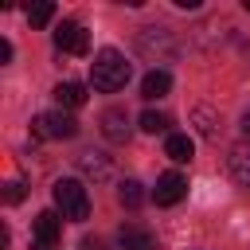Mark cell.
Masks as SVG:
<instances>
[{
    "mask_svg": "<svg viewBox=\"0 0 250 250\" xmlns=\"http://www.w3.org/2000/svg\"><path fill=\"white\" fill-rule=\"evenodd\" d=\"M129 74H133V66H129V59H125L117 47H102V51L94 55V62H90V82H94V90H102V94L121 90V86L129 82Z\"/></svg>",
    "mask_w": 250,
    "mask_h": 250,
    "instance_id": "6da1fadb",
    "label": "cell"
},
{
    "mask_svg": "<svg viewBox=\"0 0 250 250\" xmlns=\"http://www.w3.org/2000/svg\"><path fill=\"white\" fill-rule=\"evenodd\" d=\"M51 195H55V207L62 211V219H70V223L90 219V195H86V188L78 180H70V176L66 180H55Z\"/></svg>",
    "mask_w": 250,
    "mask_h": 250,
    "instance_id": "7a4b0ae2",
    "label": "cell"
},
{
    "mask_svg": "<svg viewBox=\"0 0 250 250\" xmlns=\"http://www.w3.org/2000/svg\"><path fill=\"white\" fill-rule=\"evenodd\" d=\"M31 137H39V141H70V137H78V121H74L66 109L39 113V117L31 121Z\"/></svg>",
    "mask_w": 250,
    "mask_h": 250,
    "instance_id": "3957f363",
    "label": "cell"
},
{
    "mask_svg": "<svg viewBox=\"0 0 250 250\" xmlns=\"http://www.w3.org/2000/svg\"><path fill=\"white\" fill-rule=\"evenodd\" d=\"M55 47L66 51V55H86L90 51V35H86V27L78 20H62L55 27Z\"/></svg>",
    "mask_w": 250,
    "mask_h": 250,
    "instance_id": "277c9868",
    "label": "cell"
},
{
    "mask_svg": "<svg viewBox=\"0 0 250 250\" xmlns=\"http://www.w3.org/2000/svg\"><path fill=\"white\" fill-rule=\"evenodd\" d=\"M184 195H188V176H180V172H164V176L156 180V188H152L156 207H172V203H180Z\"/></svg>",
    "mask_w": 250,
    "mask_h": 250,
    "instance_id": "5b68a950",
    "label": "cell"
},
{
    "mask_svg": "<svg viewBox=\"0 0 250 250\" xmlns=\"http://www.w3.org/2000/svg\"><path fill=\"white\" fill-rule=\"evenodd\" d=\"M78 172H82L86 180H94V184H105V180H109V172H113V164H109V156H105V152H94V148H90V152H82V156H78Z\"/></svg>",
    "mask_w": 250,
    "mask_h": 250,
    "instance_id": "8992f818",
    "label": "cell"
},
{
    "mask_svg": "<svg viewBox=\"0 0 250 250\" xmlns=\"http://www.w3.org/2000/svg\"><path fill=\"white\" fill-rule=\"evenodd\" d=\"M102 133H105V141H113V145H125L129 141V117H125V109H105L102 113Z\"/></svg>",
    "mask_w": 250,
    "mask_h": 250,
    "instance_id": "52a82bcc",
    "label": "cell"
},
{
    "mask_svg": "<svg viewBox=\"0 0 250 250\" xmlns=\"http://www.w3.org/2000/svg\"><path fill=\"white\" fill-rule=\"evenodd\" d=\"M227 164H230L234 184H238V188H250V141H238V145L230 148Z\"/></svg>",
    "mask_w": 250,
    "mask_h": 250,
    "instance_id": "ba28073f",
    "label": "cell"
},
{
    "mask_svg": "<svg viewBox=\"0 0 250 250\" xmlns=\"http://www.w3.org/2000/svg\"><path fill=\"white\" fill-rule=\"evenodd\" d=\"M59 230H62V219H59L55 211H39V215H35V223H31L35 242H47V246H55V242H59Z\"/></svg>",
    "mask_w": 250,
    "mask_h": 250,
    "instance_id": "9c48e42d",
    "label": "cell"
},
{
    "mask_svg": "<svg viewBox=\"0 0 250 250\" xmlns=\"http://www.w3.org/2000/svg\"><path fill=\"white\" fill-rule=\"evenodd\" d=\"M117 246H121V250H160L156 234H152V230H141V227H121Z\"/></svg>",
    "mask_w": 250,
    "mask_h": 250,
    "instance_id": "30bf717a",
    "label": "cell"
},
{
    "mask_svg": "<svg viewBox=\"0 0 250 250\" xmlns=\"http://www.w3.org/2000/svg\"><path fill=\"white\" fill-rule=\"evenodd\" d=\"M164 152H168V160H176V164H188V160L195 156V141H191L188 133H168V141H164Z\"/></svg>",
    "mask_w": 250,
    "mask_h": 250,
    "instance_id": "8fae6325",
    "label": "cell"
},
{
    "mask_svg": "<svg viewBox=\"0 0 250 250\" xmlns=\"http://www.w3.org/2000/svg\"><path fill=\"white\" fill-rule=\"evenodd\" d=\"M55 102H59V109H78V105H86V86L82 82H59Z\"/></svg>",
    "mask_w": 250,
    "mask_h": 250,
    "instance_id": "7c38bea8",
    "label": "cell"
},
{
    "mask_svg": "<svg viewBox=\"0 0 250 250\" xmlns=\"http://www.w3.org/2000/svg\"><path fill=\"white\" fill-rule=\"evenodd\" d=\"M191 125H195L199 137H207V141L219 137V113H215L211 105H191Z\"/></svg>",
    "mask_w": 250,
    "mask_h": 250,
    "instance_id": "4fadbf2b",
    "label": "cell"
},
{
    "mask_svg": "<svg viewBox=\"0 0 250 250\" xmlns=\"http://www.w3.org/2000/svg\"><path fill=\"white\" fill-rule=\"evenodd\" d=\"M168 90H172V74L168 70H148L145 82H141V98H148V102L152 98H164Z\"/></svg>",
    "mask_w": 250,
    "mask_h": 250,
    "instance_id": "5bb4252c",
    "label": "cell"
},
{
    "mask_svg": "<svg viewBox=\"0 0 250 250\" xmlns=\"http://www.w3.org/2000/svg\"><path fill=\"white\" fill-rule=\"evenodd\" d=\"M117 199H121V207H129V211H133V207H141V203H145V191H141V184H137V180H121V184H117Z\"/></svg>",
    "mask_w": 250,
    "mask_h": 250,
    "instance_id": "9a60e30c",
    "label": "cell"
},
{
    "mask_svg": "<svg viewBox=\"0 0 250 250\" xmlns=\"http://www.w3.org/2000/svg\"><path fill=\"white\" fill-rule=\"evenodd\" d=\"M51 20H55V4H51V0H43V4H31V8H27V23H31V27H47Z\"/></svg>",
    "mask_w": 250,
    "mask_h": 250,
    "instance_id": "2e32d148",
    "label": "cell"
},
{
    "mask_svg": "<svg viewBox=\"0 0 250 250\" xmlns=\"http://www.w3.org/2000/svg\"><path fill=\"white\" fill-rule=\"evenodd\" d=\"M137 125H141L145 133H164V129H168V117H164V113H156V109H145Z\"/></svg>",
    "mask_w": 250,
    "mask_h": 250,
    "instance_id": "e0dca14e",
    "label": "cell"
},
{
    "mask_svg": "<svg viewBox=\"0 0 250 250\" xmlns=\"http://www.w3.org/2000/svg\"><path fill=\"white\" fill-rule=\"evenodd\" d=\"M27 195V188H23V180H12V184H4V203H20Z\"/></svg>",
    "mask_w": 250,
    "mask_h": 250,
    "instance_id": "ac0fdd59",
    "label": "cell"
},
{
    "mask_svg": "<svg viewBox=\"0 0 250 250\" xmlns=\"http://www.w3.org/2000/svg\"><path fill=\"white\" fill-rule=\"evenodd\" d=\"M8 59H12V43H8V39H0V62H8Z\"/></svg>",
    "mask_w": 250,
    "mask_h": 250,
    "instance_id": "d6986e66",
    "label": "cell"
},
{
    "mask_svg": "<svg viewBox=\"0 0 250 250\" xmlns=\"http://www.w3.org/2000/svg\"><path fill=\"white\" fill-rule=\"evenodd\" d=\"M82 250H105V246H102L98 238H82Z\"/></svg>",
    "mask_w": 250,
    "mask_h": 250,
    "instance_id": "ffe728a7",
    "label": "cell"
},
{
    "mask_svg": "<svg viewBox=\"0 0 250 250\" xmlns=\"http://www.w3.org/2000/svg\"><path fill=\"white\" fill-rule=\"evenodd\" d=\"M242 133H246V141H250V109L242 113Z\"/></svg>",
    "mask_w": 250,
    "mask_h": 250,
    "instance_id": "44dd1931",
    "label": "cell"
},
{
    "mask_svg": "<svg viewBox=\"0 0 250 250\" xmlns=\"http://www.w3.org/2000/svg\"><path fill=\"white\" fill-rule=\"evenodd\" d=\"M31 250H55V246H47V242H31Z\"/></svg>",
    "mask_w": 250,
    "mask_h": 250,
    "instance_id": "7402d4cb",
    "label": "cell"
},
{
    "mask_svg": "<svg viewBox=\"0 0 250 250\" xmlns=\"http://www.w3.org/2000/svg\"><path fill=\"white\" fill-rule=\"evenodd\" d=\"M242 8H246V12H250V0H242Z\"/></svg>",
    "mask_w": 250,
    "mask_h": 250,
    "instance_id": "603a6c76",
    "label": "cell"
}]
</instances>
